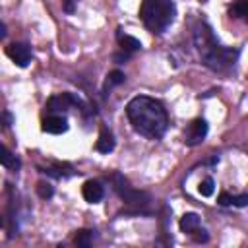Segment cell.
<instances>
[{
    "label": "cell",
    "mask_w": 248,
    "mask_h": 248,
    "mask_svg": "<svg viewBox=\"0 0 248 248\" xmlns=\"http://www.w3.org/2000/svg\"><path fill=\"white\" fill-rule=\"evenodd\" d=\"M126 116L132 128L149 140L163 138L169 126V114L163 103L147 95H138L130 99V103L126 105Z\"/></svg>",
    "instance_id": "1"
},
{
    "label": "cell",
    "mask_w": 248,
    "mask_h": 248,
    "mask_svg": "<svg viewBox=\"0 0 248 248\" xmlns=\"http://www.w3.org/2000/svg\"><path fill=\"white\" fill-rule=\"evenodd\" d=\"M194 45H196V50L200 54L202 64L207 66L213 72H225V70L232 68L236 58H238V50L223 46L215 39L213 29L205 21L196 23V27H194Z\"/></svg>",
    "instance_id": "2"
},
{
    "label": "cell",
    "mask_w": 248,
    "mask_h": 248,
    "mask_svg": "<svg viewBox=\"0 0 248 248\" xmlns=\"http://www.w3.org/2000/svg\"><path fill=\"white\" fill-rule=\"evenodd\" d=\"M176 6L172 0H141L140 17L151 33H163L174 19Z\"/></svg>",
    "instance_id": "3"
},
{
    "label": "cell",
    "mask_w": 248,
    "mask_h": 248,
    "mask_svg": "<svg viewBox=\"0 0 248 248\" xmlns=\"http://www.w3.org/2000/svg\"><path fill=\"white\" fill-rule=\"evenodd\" d=\"M110 180H112V186H114L116 194H118L128 205H132L134 209H141V207H145V205L149 203V196H147L145 192H140V190L132 188L130 182H128L122 174L114 172Z\"/></svg>",
    "instance_id": "4"
},
{
    "label": "cell",
    "mask_w": 248,
    "mask_h": 248,
    "mask_svg": "<svg viewBox=\"0 0 248 248\" xmlns=\"http://www.w3.org/2000/svg\"><path fill=\"white\" fill-rule=\"evenodd\" d=\"M180 229L184 232L192 234L198 242H207V238H209L207 231L202 227V221H200V217L196 213H184L182 219H180Z\"/></svg>",
    "instance_id": "5"
},
{
    "label": "cell",
    "mask_w": 248,
    "mask_h": 248,
    "mask_svg": "<svg viewBox=\"0 0 248 248\" xmlns=\"http://www.w3.org/2000/svg\"><path fill=\"white\" fill-rule=\"evenodd\" d=\"M207 136V122L203 118H196L188 124L186 132H184V143L186 145H198L205 140Z\"/></svg>",
    "instance_id": "6"
},
{
    "label": "cell",
    "mask_w": 248,
    "mask_h": 248,
    "mask_svg": "<svg viewBox=\"0 0 248 248\" xmlns=\"http://www.w3.org/2000/svg\"><path fill=\"white\" fill-rule=\"evenodd\" d=\"M6 54L14 60V64H17L19 68H25L31 62V46L27 43H12L6 48Z\"/></svg>",
    "instance_id": "7"
},
{
    "label": "cell",
    "mask_w": 248,
    "mask_h": 248,
    "mask_svg": "<svg viewBox=\"0 0 248 248\" xmlns=\"http://www.w3.org/2000/svg\"><path fill=\"white\" fill-rule=\"evenodd\" d=\"M41 128L46 134H54V136L64 134L68 130V118L64 114H60V112H48L46 118H43V126Z\"/></svg>",
    "instance_id": "8"
},
{
    "label": "cell",
    "mask_w": 248,
    "mask_h": 248,
    "mask_svg": "<svg viewBox=\"0 0 248 248\" xmlns=\"http://www.w3.org/2000/svg\"><path fill=\"white\" fill-rule=\"evenodd\" d=\"M81 101L78 99V97H74L72 93H60V95H54V97H50L48 99V103H46V112H64V110H68L72 105H79Z\"/></svg>",
    "instance_id": "9"
},
{
    "label": "cell",
    "mask_w": 248,
    "mask_h": 248,
    "mask_svg": "<svg viewBox=\"0 0 248 248\" xmlns=\"http://www.w3.org/2000/svg\"><path fill=\"white\" fill-rule=\"evenodd\" d=\"M81 194H83V200H85V202L97 203V202L103 200L105 190H103L101 182H97V180H87V182L83 184V188H81Z\"/></svg>",
    "instance_id": "10"
},
{
    "label": "cell",
    "mask_w": 248,
    "mask_h": 248,
    "mask_svg": "<svg viewBox=\"0 0 248 248\" xmlns=\"http://www.w3.org/2000/svg\"><path fill=\"white\" fill-rule=\"evenodd\" d=\"M116 39H118V45H120V48H122V52H124L126 56H130V54H134V52H138V50L141 48V43H140L136 37L126 35V33H122V31H118Z\"/></svg>",
    "instance_id": "11"
},
{
    "label": "cell",
    "mask_w": 248,
    "mask_h": 248,
    "mask_svg": "<svg viewBox=\"0 0 248 248\" xmlns=\"http://www.w3.org/2000/svg\"><path fill=\"white\" fill-rule=\"evenodd\" d=\"M95 149H97L99 153H110V151L114 149V138H112V134H110L107 128L101 130L99 140H97V143H95Z\"/></svg>",
    "instance_id": "12"
},
{
    "label": "cell",
    "mask_w": 248,
    "mask_h": 248,
    "mask_svg": "<svg viewBox=\"0 0 248 248\" xmlns=\"http://www.w3.org/2000/svg\"><path fill=\"white\" fill-rule=\"evenodd\" d=\"M229 14H231V17H234V19L248 21V0H236V2L229 8Z\"/></svg>",
    "instance_id": "13"
},
{
    "label": "cell",
    "mask_w": 248,
    "mask_h": 248,
    "mask_svg": "<svg viewBox=\"0 0 248 248\" xmlns=\"http://www.w3.org/2000/svg\"><path fill=\"white\" fill-rule=\"evenodd\" d=\"M0 161H2V165L6 167V169H10V170H17L19 169V159L6 147V145H2V155H0Z\"/></svg>",
    "instance_id": "14"
},
{
    "label": "cell",
    "mask_w": 248,
    "mask_h": 248,
    "mask_svg": "<svg viewBox=\"0 0 248 248\" xmlns=\"http://www.w3.org/2000/svg\"><path fill=\"white\" fill-rule=\"evenodd\" d=\"M91 240H93V234H91V231H87V229L78 231V234H76V238H74V242H76L79 248H87V246L91 244Z\"/></svg>",
    "instance_id": "15"
},
{
    "label": "cell",
    "mask_w": 248,
    "mask_h": 248,
    "mask_svg": "<svg viewBox=\"0 0 248 248\" xmlns=\"http://www.w3.org/2000/svg\"><path fill=\"white\" fill-rule=\"evenodd\" d=\"M198 192L203 196V198H209V196H213V192H215V182H213V178H203L202 182H200V186H198Z\"/></svg>",
    "instance_id": "16"
},
{
    "label": "cell",
    "mask_w": 248,
    "mask_h": 248,
    "mask_svg": "<svg viewBox=\"0 0 248 248\" xmlns=\"http://www.w3.org/2000/svg\"><path fill=\"white\" fill-rule=\"evenodd\" d=\"M124 79H126L124 72H120V70H112V72L107 76V87L110 89V87H114V85H120V83H124Z\"/></svg>",
    "instance_id": "17"
},
{
    "label": "cell",
    "mask_w": 248,
    "mask_h": 248,
    "mask_svg": "<svg viewBox=\"0 0 248 248\" xmlns=\"http://www.w3.org/2000/svg\"><path fill=\"white\" fill-rule=\"evenodd\" d=\"M232 205H234V207H246V205H248V194L232 196Z\"/></svg>",
    "instance_id": "18"
},
{
    "label": "cell",
    "mask_w": 248,
    "mask_h": 248,
    "mask_svg": "<svg viewBox=\"0 0 248 248\" xmlns=\"http://www.w3.org/2000/svg\"><path fill=\"white\" fill-rule=\"evenodd\" d=\"M37 192H39L41 198H50V196H52V188H50L48 184H43V182L37 186Z\"/></svg>",
    "instance_id": "19"
},
{
    "label": "cell",
    "mask_w": 248,
    "mask_h": 248,
    "mask_svg": "<svg viewBox=\"0 0 248 248\" xmlns=\"http://www.w3.org/2000/svg\"><path fill=\"white\" fill-rule=\"evenodd\" d=\"M217 202H219V205H232V194H229V192H221Z\"/></svg>",
    "instance_id": "20"
},
{
    "label": "cell",
    "mask_w": 248,
    "mask_h": 248,
    "mask_svg": "<svg viewBox=\"0 0 248 248\" xmlns=\"http://www.w3.org/2000/svg\"><path fill=\"white\" fill-rule=\"evenodd\" d=\"M76 2H78V0H64V12L72 14L74 8H76Z\"/></svg>",
    "instance_id": "21"
}]
</instances>
